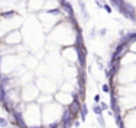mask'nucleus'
I'll use <instances>...</instances> for the list:
<instances>
[{
  "instance_id": "obj_1",
  "label": "nucleus",
  "mask_w": 136,
  "mask_h": 128,
  "mask_svg": "<svg viewBox=\"0 0 136 128\" xmlns=\"http://www.w3.org/2000/svg\"><path fill=\"white\" fill-rule=\"evenodd\" d=\"M67 109H68V112H70L72 116H74V119H77V116L80 115L81 102H80L78 99H72V102H71V103H68Z\"/></svg>"
},
{
  "instance_id": "obj_2",
  "label": "nucleus",
  "mask_w": 136,
  "mask_h": 128,
  "mask_svg": "<svg viewBox=\"0 0 136 128\" xmlns=\"http://www.w3.org/2000/svg\"><path fill=\"white\" fill-rule=\"evenodd\" d=\"M0 16L4 19H10V18H15V16H18V12L16 10H6V12H2L0 13Z\"/></svg>"
},
{
  "instance_id": "obj_3",
  "label": "nucleus",
  "mask_w": 136,
  "mask_h": 128,
  "mask_svg": "<svg viewBox=\"0 0 136 128\" xmlns=\"http://www.w3.org/2000/svg\"><path fill=\"white\" fill-rule=\"evenodd\" d=\"M87 114H88V109H87L86 103H81V109H80V116H81V121H86Z\"/></svg>"
},
{
  "instance_id": "obj_4",
  "label": "nucleus",
  "mask_w": 136,
  "mask_h": 128,
  "mask_svg": "<svg viewBox=\"0 0 136 128\" xmlns=\"http://www.w3.org/2000/svg\"><path fill=\"white\" fill-rule=\"evenodd\" d=\"M93 112L96 114L97 116L103 115V109H101V106H100V105H94V106H93Z\"/></svg>"
},
{
  "instance_id": "obj_5",
  "label": "nucleus",
  "mask_w": 136,
  "mask_h": 128,
  "mask_svg": "<svg viewBox=\"0 0 136 128\" xmlns=\"http://www.w3.org/2000/svg\"><path fill=\"white\" fill-rule=\"evenodd\" d=\"M101 90L104 92V93H110V92H111L110 84H109V83H103V84H101Z\"/></svg>"
},
{
  "instance_id": "obj_6",
  "label": "nucleus",
  "mask_w": 136,
  "mask_h": 128,
  "mask_svg": "<svg viewBox=\"0 0 136 128\" xmlns=\"http://www.w3.org/2000/svg\"><path fill=\"white\" fill-rule=\"evenodd\" d=\"M97 121H99V124H100L101 128H106V121H104V118H103V115L97 116Z\"/></svg>"
},
{
  "instance_id": "obj_7",
  "label": "nucleus",
  "mask_w": 136,
  "mask_h": 128,
  "mask_svg": "<svg viewBox=\"0 0 136 128\" xmlns=\"http://www.w3.org/2000/svg\"><path fill=\"white\" fill-rule=\"evenodd\" d=\"M7 125H9V121H7V119L0 118V127H2V128H6Z\"/></svg>"
},
{
  "instance_id": "obj_8",
  "label": "nucleus",
  "mask_w": 136,
  "mask_h": 128,
  "mask_svg": "<svg viewBox=\"0 0 136 128\" xmlns=\"http://www.w3.org/2000/svg\"><path fill=\"white\" fill-rule=\"evenodd\" d=\"M103 7H104V10H106L107 13H111V12H113V9H111V6H110L109 3H103Z\"/></svg>"
},
{
  "instance_id": "obj_9",
  "label": "nucleus",
  "mask_w": 136,
  "mask_h": 128,
  "mask_svg": "<svg viewBox=\"0 0 136 128\" xmlns=\"http://www.w3.org/2000/svg\"><path fill=\"white\" fill-rule=\"evenodd\" d=\"M49 128H64V125H62L61 122L58 121V122H55V124H51Z\"/></svg>"
},
{
  "instance_id": "obj_10",
  "label": "nucleus",
  "mask_w": 136,
  "mask_h": 128,
  "mask_svg": "<svg viewBox=\"0 0 136 128\" xmlns=\"http://www.w3.org/2000/svg\"><path fill=\"white\" fill-rule=\"evenodd\" d=\"M110 4L113 7H117V9H119V6H120V2H119V0H110Z\"/></svg>"
},
{
  "instance_id": "obj_11",
  "label": "nucleus",
  "mask_w": 136,
  "mask_h": 128,
  "mask_svg": "<svg viewBox=\"0 0 136 128\" xmlns=\"http://www.w3.org/2000/svg\"><path fill=\"white\" fill-rule=\"evenodd\" d=\"M99 105L101 106V109H103V111H107V109H109V105H107V103H106V102H103V100H101V102L99 103Z\"/></svg>"
},
{
  "instance_id": "obj_12",
  "label": "nucleus",
  "mask_w": 136,
  "mask_h": 128,
  "mask_svg": "<svg viewBox=\"0 0 136 128\" xmlns=\"http://www.w3.org/2000/svg\"><path fill=\"white\" fill-rule=\"evenodd\" d=\"M106 34H107V29H106V28L99 29V35H100V37H106Z\"/></svg>"
},
{
  "instance_id": "obj_13",
  "label": "nucleus",
  "mask_w": 136,
  "mask_h": 128,
  "mask_svg": "<svg viewBox=\"0 0 136 128\" xmlns=\"http://www.w3.org/2000/svg\"><path fill=\"white\" fill-rule=\"evenodd\" d=\"M96 32H97L96 28H93L91 31H90V38H91V39H93V38H96Z\"/></svg>"
},
{
  "instance_id": "obj_14",
  "label": "nucleus",
  "mask_w": 136,
  "mask_h": 128,
  "mask_svg": "<svg viewBox=\"0 0 136 128\" xmlns=\"http://www.w3.org/2000/svg\"><path fill=\"white\" fill-rule=\"evenodd\" d=\"M100 99H101V98H100V95H96V96H94V102H96V103H100V102H101Z\"/></svg>"
},
{
  "instance_id": "obj_15",
  "label": "nucleus",
  "mask_w": 136,
  "mask_h": 128,
  "mask_svg": "<svg viewBox=\"0 0 136 128\" xmlns=\"http://www.w3.org/2000/svg\"><path fill=\"white\" fill-rule=\"evenodd\" d=\"M72 124H74V127H80V121H77V119H74Z\"/></svg>"
},
{
  "instance_id": "obj_16",
  "label": "nucleus",
  "mask_w": 136,
  "mask_h": 128,
  "mask_svg": "<svg viewBox=\"0 0 136 128\" xmlns=\"http://www.w3.org/2000/svg\"><path fill=\"white\" fill-rule=\"evenodd\" d=\"M41 128H49V127H48V125H42Z\"/></svg>"
}]
</instances>
